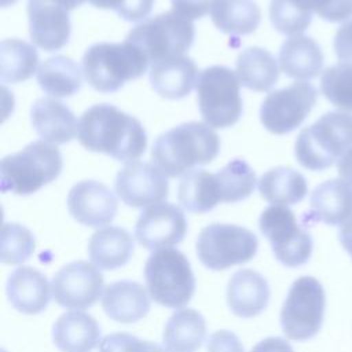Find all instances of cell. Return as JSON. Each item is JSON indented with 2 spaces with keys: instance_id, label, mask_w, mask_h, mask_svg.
Listing matches in <instances>:
<instances>
[{
  "instance_id": "cell-1",
  "label": "cell",
  "mask_w": 352,
  "mask_h": 352,
  "mask_svg": "<svg viewBox=\"0 0 352 352\" xmlns=\"http://www.w3.org/2000/svg\"><path fill=\"white\" fill-rule=\"evenodd\" d=\"M77 139L87 150L107 154L122 162H133L147 146L142 122L109 103L94 104L82 113Z\"/></svg>"
},
{
  "instance_id": "cell-2",
  "label": "cell",
  "mask_w": 352,
  "mask_h": 352,
  "mask_svg": "<svg viewBox=\"0 0 352 352\" xmlns=\"http://www.w3.org/2000/svg\"><path fill=\"white\" fill-rule=\"evenodd\" d=\"M220 151L217 133L204 122H183L161 133L151 148L154 165L168 177L186 175L191 168L210 164Z\"/></svg>"
},
{
  "instance_id": "cell-3",
  "label": "cell",
  "mask_w": 352,
  "mask_h": 352,
  "mask_svg": "<svg viewBox=\"0 0 352 352\" xmlns=\"http://www.w3.org/2000/svg\"><path fill=\"white\" fill-rule=\"evenodd\" d=\"M352 147V114L329 111L297 136L294 155L308 170L320 172L336 162Z\"/></svg>"
},
{
  "instance_id": "cell-4",
  "label": "cell",
  "mask_w": 352,
  "mask_h": 352,
  "mask_svg": "<svg viewBox=\"0 0 352 352\" xmlns=\"http://www.w3.org/2000/svg\"><path fill=\"white\" fill-rule=\"evenodd\" d=\"M59 148L45 140L32 142L21 151L4 157L0 162L3 192L29 195L54 182L62 172Z\"/></svg>"
},
{
  "instance_id": "cell-5",
  "label": "cell",
  "mask_w": 352,
  "mask_h": 352,
  "mask_svg": "<svg viewBox=\"0 0 352 352\" xmlns=\"http://www.w3.org/2000/svg\"><path fill=\"white\" fill-rule=\"evenodd\" d=\"M148 66L146 56L129 41L96 43L82 56V73L96 91L111 94L125 82L139 78Z\"/></svg>"
},
{
  "instance_id": "cell-6",
  "label": "cell",
  "mask_w": 352,
  "mask_h": 352,
  "mask_svg": "<svg viewBox=\"0 0 352 352\" xmlns=\"http://www.w3.org/2000/svg\"><path fill=\"white\" fill-rule=\"evenodd\" d=\"M150 297L166 308H183L195 292V278L187 257L175 248L154 250L144 265Z\"/></svg>"
},
{
  "instance_id": "cell-7",
  "label": "cell",
  "mask_w": 352,
  "mask_h": 352,
  "mask_svg": "<svg viewBox=\"0 0 352 352\" xmlns=\"http://www.w3.org/2000/svg\"><path fill=\"white\" fill-rule=\"evenodd\" d=\"M195 30L190 19L166 11L138 23L126 36L148 63L183 56L194 43Z\"/></svg>"
},
{
  "instance_id": "cell-8",
  "label": "cell",
  "mask_w": 352,
  "mask_h": 352,
  "mask_svg": "<svg viewBox=\"0 0 352 352\" xmlns=\"http://www.w3.org/2000/svg\"><path fill=\"white\" fill-rule=\"evenodd\" d=\"M239 87L236 74L226 66H210L199 73L197 103L205 124L223 129L238 122L243 110Z\"/></svg>"
},
{
  "instance_id": "cell-9",
  "label": "cell",
  "mask_w": 352,
  "mask_h": 352,
  "mask_svg": "<svg viewBox=\"0 0 352 352\" xmlns=\"http://www.w3.org/2000/svg\"><path fill=\"white\" fill-rule=\"evenodd\" d=\"M326 308V293L314 276L296 279L280 309V326L285 336L294 341H307L322 327Z\"/></svg>"
},
{
  "instance_id": "cell-10",
  "label": "cell",
  "mask_w": 352,
  "mask_h": 352,
  "mask_svg": "<svg viewBox=\"0 0 352 352\" xmlns=\"http://www.w3.org/2000/svg\"><path fill=\"white\" fill-rule=\"evenodd\" d=\"M257 248V236L250 230L224 223H212L204 227L195 243L199 261L214 271L250 261Z\"/></svg>"
},
{
  "instance_id": "cell-11",
  "label": "cell",
  "mask_w": 352,
  "mask_h": 352,
  "mask_svg": "<svg viewBox=\"0 0 352 352\" xmlns=\"http://www.w3.org/2000/svg\"><path fill=\"white\" fill-rule=\"evenodd\" d=\"M258 227L270 241L276 260L283 265L300 267L311 258L312 236L297 223L294 212L287 206L272 205L265 208L260 214Z\"/></svg>"
},
{
  "instance_id": "cell-12",
  "label": "cell",
  "mask_w": 352,
  "mask_h": 352,
  "mask_svg": "<svg viewBox=\"0 0 352 352\" xmlns=\"http://www.w3.org/2000/svg\"><path fill=\"white\" fill-rule=\"evenodd\" d=\"M318 102V89L307 81L270 92L260 107V121L267 131L285 135L297 129Z\"/></svg>"
},
{
  "instance_id": "cell-13",
  "label": "cell",
  "mask_w": 352,
  "mask_h": 352,
  "mask_svg": "<svg viewBox=\"0 0 352 352\" xmlns=\"http://www.w3.org/2000/svg\"><path fill=\"white\" fill-rule=\"evenodd\" d=\"M103 286V275L98 267L84 260L63 265L51 282L54 300L69 309L92 307L102 296Z\"/></svg>"
},
{
  "instance_id": "cell-14",
  "label": "cell",
  "mask_w": 352,
  "mask_h": 352,
  "mask_svg": "<svg viewBox=\"0 0 352 352\" xmlns=\"http://www.w3.org/2000/svg\"><path fill=\"white\" fill-rule=\"evenodd\" d=\"M186 232L184 213L170 202H158L144 208L135 224L138 243L153 252L180 243Z\"/></svg>"
},
{
  "instance_id": "cell-15",
  "label": "cell",
  "mask_w": 352,
  "mask_h": 352,
  "mask_svg": "<svg viewBox=\"0 0 352 352\" xmlns=\"http://www.w3.org/2000/svg\"><path fill=\"white\" fill-rule=\"evenodd\" d=\"M116 192L121 201L132 208H147L168 197L166 176L153 164L128 162L116 176Z\"/></svg>"
},
{
  "instance_id": "cell-16",
  "label": "cell",
  "mask_w": 352,
  "mask_h": 352,
  "mask_svg": "<svg viewBox=\"0 0 352 352\" xmlns=\"http://www.w3.org/2000/svg\"><path fill=\"white\" fill-rule=\"evenodd\" d=\"M69 10L58 0H29L28 18L32 43L44 51H56L69 41Z\"/></svg>"
},
{
  "instance_id": "cell-17",
  "label": "cell",
  "mask_w": 352,
  "mask_h": 352,
  "mask_svg": "<svg viewBox=\"0 0 352 352\" xmlns=\"http://www.w3.org/2000/svg\"><path fill=\"white\" fill-rule=\"evenodd\" d=\"M67 209L78 223L100 227L114 219L117 198L106 184L96 180H82L70 188Z\"/></svg>"
},
{
  "instance_id": "cell-18",
  "label": "cell",
  "mask_w": 352,
  "mask_h": 352,
  "mask_svg": "<svg viewBox=\"0 0 352 352\" xmlns=\"http://www.w3.org/2000/svg\"><path fill=\"white\" fill-rule=\"evenodd\" d=\"M30 121L38 136L48 143H69L78 132L74 113L54 98L37 99L30 107Z\"/></svg>"
},
{
  "instance_id": "cell-19",
  "label": "cell",
  "mask_w": 352,
  "mask_h": 352,
  "mask_svg": "<svg viewBox=\"0 0 352 352\" xmlns=\"http://www.w3.org/2000/svg\"><path fill=\"white\" fill-rule=\"evenodd\" d=\"M270 294L267 279L250 268L236 271L227 285V304L239 318H253L261 314L268 305Z\"/></svg>"
},
{
  "instance_id": "cell-20",
  "label": "cell",
  "mask_w": 352,
  "mask_h": 352,
  "mask_svg": "<svg viewBox=\"0 0 352 352\" xmlns=\"http://www.w3.org/2000/svg\"><path fill=\"white\" fill-rule=\"evenodd\" d=\"M47 276L33 267L22 265L10 274L6 293L11 305L26 315L43 312L51 298Z\"/></svg>"
},
{
  "instance_id": "cell-21",
  "label": "cell",
  "mask_w": 352,
  "mask_h": 352,
  "mask_svg": "<svg viewBox=\"0 0 352 352\" xmlns=\"http://www.w3.org/2000/svg\"><path fill=\"white\" fill-rule=\"evenodd\" d=\"M309 205L305 220L340 226L352 216V187L342 179H329L314 188Z\"/></svg>"
},
{
  "instance_id": "cell-22",
  "label": "cell",
  "mask_w": 352,
  "mask_h": 352,
  "mask_svg": "<svg viewBox=\"0 0 352 352\" xmlns=\"http://www.w3.org/2000/svg\"><path fill=\"white\" fill-rule=\"evenodd\" d=\"M199 72L188 56H175L158 60L150 67L153 89L165 99L176 100L187 96L197 87Z\"/></svg>"
},
{
  "instance_id": "cell-23",
  "label": "cell",
  "mask_w": 352,
  "mask_h": 352,
  "mask_svg": "<svg viewBox=\"0 0 352 352\" xmlns=\"http://www.w3.org/2000/svg\"><path fill=\"white\" fill-rule=\"evenodd\" d=\"M102 307L110 319L120 323H133L148 314L150 298L140 283L117 280L106 286L102 294Z\"/></svg>"
},
{
  "instance_id": "cell-24",
  "label": "cell",
  "mask_w": 352,
  "mask_h": 352,
  "mask_svg": "<svg viewBox=\"0 0 352 352\" xmlns=\"http://www.w3.org/2000/svg\"><path fill=\"white\" fill-rule=\"evenodd\" d=\"M279 67L290 78L307 81L315 78L323 67V52L318 41L305 34L290 36L279 50Z\"/></svg>"
},
{
  "instance_id": "cell-25",
  "label": "cell",
  "mask_w": 352,
  "mask_h": 352,
  "mask_svg": "<svg viewBox=\"0 0 352 352\" xmlns=\"http://www.w3.org/2000/svg\"><path fill=\"white\" fill-rule=\"evenodd\" d=\"M52 340L60 352H91L100 344V327L88 314H62L52 327Z\"/></svg>"
},
{
  "instance_id": "cell-26",
  "label": "cell",
  "mask_w": 352,
  "mask_h": 352,
  "mask_svg": "<svg viewBox=\"0 0 352 352\" xmlns=\"http://www.w3.org/2000/svg\"><path fill=\"white\" fill-rule=\"evenodd\" d=\"M133 252L131 234L121 227L107 226L95 231L88 242V254L98 268L110 271L128 263Z\"/></svg>"
},
{
  "instance_id": "cell-27",
  "label": "cell",
  "mask_w": 352,
  "mask_h": 352,
  "mask_svg": "<svg viewBox=\"0 0 352 352\" xmlns=\"http://www.w3.org/2000/svg\"><path fill=\"white\" fill-rule=\"evenodd\" d=\"M206 336L205 318L192 308H182L168 319L162 342L168 352H195Z\"/></svg>"
},
{
  "instance_id": "cell-28",
  "label": "cell",
  "mask_w": 352,
  "mask_h": 352,
  "mask_svg": "<svg viewBox=\"0 0 352 352\" xmlns=\"http://www.w3.org/2000/svg\"><path fill=\"white\" fill-rule=\"evenodd\" d=\"M235 74L243 87L256 92H267L276 84L279 67L270 51L249 47L238 55Z\"/></svg>"
},
{
  "instance_id": "cell-29",
  "label": "cell",
  "mask_w": 352,
  "mask_h": 352,
  "mask_svg": "<svg viewBox=\"0 0 352 352\" xmlns=\"http://www.w3.org/2000/svg\"><path fill=\"white\" fill-rule=\"evenodd\" d=\"M258 192L272 205L287 206L296 205L305 198L308 184L298 170L287 166H275L261 175Z\"/></svg>"
},
{
  "instance_id": "cell-30",
  "label": "cell",
  "mask_w": 352,
  "mask_h": 352,
  "mask_svg": "<svg viewBox=\"0 0 352 352\" xmlns=\"http://www.w3.org/2000/svg\"><path fill=\"white\" fill-rule=\"evenodd\" d=\"M330 0H271L270 19L282 34H301L312 22L314 12L319 16Z\"/></svg>"
},
{
  "instance_id": "cell-31",
  "label": "cell",
  "mask_w": 352,
  "mask_h": 352,
  "mask_svg": "<svg viewBox=\"0 0 352 352\" xmlns=\"http://www.w3.org/2000/svg\"><path fill=\"white\" fill-rule=\"evenodd\" d=\"M37 82L47 95L69 98L81 88V69L72 58L55 55L38 67Z\"/></svg>"
},
{
  "instance_id": "cell-32",
  "label": "cell",
  "mask_w": 352,
  "mask_h": 352,
  "mask_svg": "<svg viewBox=\"0 0 352 352\" xmlns=\"http://www.w3.org/2000/svg\"><path fill=\"white\" fill-rule=\"evenodd\" d=\"M210 18L223 33L242 36L258 28L261 11L254 0H216Z\"/></svg>"
},
{
  "instance_id": "cell-33",
  "label": "cell",
  "mask_w": 352,
  "mask_h": 352,
  "mask_svg": "<svg viewBox=\"0 0 352 352\" xmlns=\"http://www.w3.org/2000/svg\"><path fill=\"white\" fill-rule=\"evenodd\" d=\"M177 199L186 210L192 213L212 210L221 202L214 173L204 169H191L187 172L180 180Z\"/></svg>"
},
{
  "instance_id": "cell-34",
  "label": "cell",
  "mask_w": 352,
  "mask_h": 352,
  "mask_svg": "<svg viewBox=\"0 0 352 352\" xmlns=\"http://www.w3.org/2000/svg\"><path fill=\"white\" fill-rule=\"evenodd\" d=\"M38 65L36 48L19 38L0 43V78L3 82L18 84L33 76Z\"/></svg>"
},
{
  "instance_id": "cell-35",
  "label": "cell",
  "mask_w": 352,
  "mask_h": 352,
  "mask_svg": "<svg viewBox=\"0 0 352 352\" xmlns=\"http://www.w3.org/2000/svg\"><path fill=\"white\" fill-rule=\"evenodd\" d=\"M221 202H239L248 198L256 187V172L241 158L231 160L214 173Z\"/></svg>"
},
{
  "instance_id": "cell-36",
  "label": "cell",
  "mask_w": 352,
  "mask_h": 352,
  "mask_svg": "<svg viewBox=\"0 0 352 352\" xmlns=\"http://www.w3.org/2000/svg\"><path fill=\"white\" fill-rule=\"evenodd\" d=\"M320 91L337 109L352 111V63H337L320 74Z\"/></svg>"
},
{
  "instance_id": "cell-37",
  "label": "cell",
  "mask_w": 352,
  "mask_h": 352,
  "mask_svg": "<svg viewBox=\"0 0 352 352\" xmlns=\"http://www.w3.org/2000/svg\"><path fill=\"white\" fill-rule=\"evenodd\" d=\"M33 234L18 223H6L1 230L0 260L3 264H22L34 252Z\"/></svg>"
},
{
  "instance_id": "cell-38",
  "label": "cell",
  "mask_w": 352,
  "mask_h": 352,
  "mask_svg": "<svg viewBox=\"0 0 352 352\" xmlns=\"http://www.w3.org/2000/svg\"><path fill=\"white\" fill-rule=\"evenodd\" d=\"M99 352H168L161 345L140 340L129 333L107 334L99 344Z\"/></svg>"
},
{
  "instance_id": "cell-39",
  "label": "cell",
  "mask_w": 352,
  "mask_h": 352,
  "mask_svg": "<svg viewBox=\"0 0 352 352\" xmlns=\"http://www.w3.org/2000/svg\"><path fill=\"white\" fill-rule=\"evenodd\" d=\"M208 352H245L243 345L235 333L230 330H219L209 336L206 341Z\"/></svg>"
},
{
  "instance_id": "cell-40",
  "label": "cell",
  "mask_w": 352,
  "mask_h": 352,
  "mask_svg": "<svg viewBox=\"0 0 352 352\" xmlns=\"http://www.w3.org/2000/svg\"><path fill=\"white\" fill-rule=\"evenodd\" d=\"M172 11L187 18L198 19L212 11L216 0H170Z\"/></svg>"
},
{
  "instance_id": "cell-41",
  "label": "cell",
  "mask_w": 352,
  "mask_h": 352,
  "mask_svg": "<svg viewBox=\"0 0 352 352\" xmlns=\"http://www.w3.org/2000/svg\"><path fill=\"white\" fill-rule=\"evenodd\" d=\"M334 54L342 63H352V19L344 22L333 38Z\"/></svg>"
},
{
  "instance_id": "cell-42",
  "label": "cell",
  "mask_w": 352,
  "mask_h": 352,
  "mask_svg": "<svg viewBox=\"0 0 352 352\" xmlns=\"http://www.w3.org/2000/svg\"><path fill=\"white\" fill-rule=\"evenodd\" d=\"M153 6L154 0H124L117 14L128 22H138L148 16Z\"/></svg>"
},
{
  "instance_id": "cell-43",
  "label": "cell",
  "mask_w": 352,
  "mask_h": 352,
  "mask_svg": "<svg viewBox=\"0 0 352 352\" xmlns=\"http://www.w3.org/2000/svg\"><path fill=\"white\" fill-rule=\"evenodd\" d=\"M319 18L327 22H344L352 18V0H330Z\"/></svg>"
},
{
  "instance_id": "cell-44",
  "label": "cell",
  "mask_w": 352,
  "mask_h": 352,
  "mask_svg": "<svg viewBox=\"0 0 352 352\" xmlns=\"http://www.w3.org/2000/svg\"><path fill=\"white\" fill-rule=\"evenodd\" d=\"M250 352H294V351L285 338L268 337L257 342Z\"/></svg>"
},
{
  "instance_id": "cell-45",
  "label": "cell",
  "mask_w": 352,
  "mask_h": 352,
  "mask_svg": "<svg viewBox=\"0 0 352 352\" xmlns=\"http://www.w3.org/2000/svg\"><path fill=\"white\" fill-rule=\"evenodd\" d=\"M337 170L340 179H342L352 187V147L337 162Z\"/></svg>"
},
{
  "instance_id": "cell-46",
  "label": "cell",
  "mask_w": 352,
  "mask_h": 352,
  "mask_svg": "<svg viewBox=\"0 0 352 352\" xmlns=\"http://www.w3.org/2000/svg\"><path fill=\"white\" fill-rule=\"evenodd\" d=\"M338 239L346 253H349V256L352 257V216L340 227Z\"/></svg>"
},
{
  "instance_id": "cell-47",
  "label": "cell",
  "mask_w": 352,
  "mask_h": 352,
  "mask_svg": "<svg viewBox=\"0 0 352 352\" xmlns=\"http://www.w3.org/2000/svg\"><path fill=\"white\" fill-rule=\"evenodd\" d=\"M88 3H91L92 6L98 7V8H104V10H114L116 12L120 10L122 0H85Z\"/></svg>"
},
{
  "instance_id": "cell-48",
  "label": "cell",
  "mask_w": 352,
  "mask_h": 352,
  "mask_svg": "<svg viewBox=\"0 0 352 352\" xmlns=\"http://www.w3.org/2000/svg\"><path fill=\"white\" fill-rule=\"evenodd\" d=\"M58 1H60L69 11H72L77 7H80L85 0H58Z\"/></svg>"
},
{
  "instance_id": "cell-49",
  "label": "cell",
  "mask_w": 352,
  "mask_h": 352,
  "mask_svg": "<svg viewBox=\"0 0 352 352\" xmlns=\"http://www.w3.org/2000/svg\"><path fill=\"white\" fill-rule=\"evenodd\" d=\"M3 352H6V351H3Z\"/></svg>"
}]
</instances>
